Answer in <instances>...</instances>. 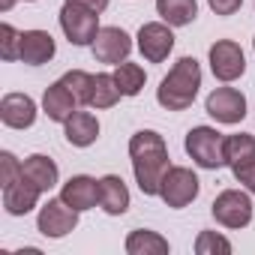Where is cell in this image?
Listing matches in <instances>:
<instances>
[{
	"label": "cell",
	"mask_w": 255,
	"mask_h": 255,
	"mask_svg": "<svg viewBox=\"0 0 255 255\" xmlns=\"http://www.w3.org/2000/svg\"><path fill=\"white\" fill-rule=\"evenodd\" d=\"M129 159H132V171H135V183L144 195H159L162 177L171 168L168 162V147L162 141L159 132L153 129H141L129 138Z\"/></svg>",
	"instance_id": "1"
},
{
	"label": "cell",
	"mask_w": 255,
	"mask_h": 255,
	"mask_svg": "<svg viewBox=\"0 0 255 255\" xmlns=\"http://www.w3.org/2000/svg\"><path fill=\"white\" fill-rule=\"evenodd\" d=\"M198 87H201V66H198V60L195 57H180L174 63V69L162 78V84L156 90V99L168 111H186L195 102Z\"/></svg>",
	"instance_id": "2"
},
{
	"label": "cell",
	"mask_w": 255,
	"mask_h": 255,
	"mask_svg": "<svg viewBox=\"0 0 255 255\" xmlns=\"http://www.w3.org/2000/svg\"><path fill=\"white\" fill-rule=\"evenodd\" d=\"M186 153L201 168H222L225 165V135L216 132L213 126H195L186 132Z\"/></svg>",
	"instance_id": "3"
},
{
	"label": "cell",
	"mask_w": 255,
	"mask_h": 255,
	"mask_svg": "<svg viewBox=\"0 0 255 255\" xmlns=\"http://www.w3.org/2000/svg\"><path fill=\"white\" fill-rule=\"evenodd\" d=\"M198 189H201V183H198V177H195L192 168L171 165V168L165 171V177H162L159 198H162L168 207L180 210V207H186V204H192V201L198 198Z\"/></svg>",
	"instance_id": "4"
},
{
	"label": "cell",
	"mask_w": 255,
	"mask_h": 255,
	"mask_svg": "<svg viewBox=\"0 0 255 255\" xmlns=\"http://www.w3.org/2000/svg\"><path fill=\"white\" fill-rule=\"evenodd\" d=\"M60 27H63V33L72 45H93V39L102 30L99 27V12H90V9L75 6V3H63Z\"/></svg>",
	"instance_id": "5"
},
{
	"label": "cell",
	"mask_w": 255,
	"mask_h": 255,
	"mask_svg": "<svg viewBox=\"0 0 255 255\" xmlns=\"http://www.w3.org/2000/svg\"><path fill=\"white\" fill-rule=\"evenodd\" d=\"M210 213L219 225L225 228H246L252 222V201L246 192L240 189H225L216 195V201L210 204Z\"/></svg>",
	"instance_id": "6"
},
{
	"label": "cell",
	"mask_w": 255,
	"mask_h": 255,
	"mask_svg": "<svg viewBox=\"0 0 255 255\" xmlns=\"http://www.w3.org/2000/svg\"><path fill=\"white\" fill-rule=\"evenodd\" d=\"M78 225V210L69 207L63 198H48V204L39 210V219H36V228L39 234L57 240V237H66L69 231H75Z\"/></svg>",
	"instance_id": "7"
},
{
	"label": "cell",
	"mask_w": 255,
	"mask_h": 255,
	"mask_svg": "<svg viewBox=\"0 0 255 255\" xmlns=\"http://www.w3.org/2000/svg\"><path fill=\"white\" fill-rule=\"evenodd\" d=\"M207 114L216 120V123H225V126H234L246 117V96L234 87H216L207 102H204Z\"/></svg>",
	"instance_id": "8"
},
{
	"label": "cell",
	"mask_w": 255,
	"mask_h": 255,
	"mask_svg": "<svg viewBox=\"0 0 255 255\" xmlns=\"http://www.w3.org/2000/svg\"><path fill=\"white\" fill-rule=\"evenodd\" d=\"M174 48V33H171V24L165 21H150V24H141L138 30V51L144 54V60L150 63H162Z\"/></svg>",
	"instance_id": "9"
},
{
	"label": "cell",
	"mask_w": 255,
	"mask_h": 255,
	"mask_svg": "<svg viewBox=\"0 0 255 255\" xmlns=\"http://www.w3.org/2000/svg\"><path fill=\"white\" fill-rule=\"evenodd\" d=\"M210 69L219 81H234L243 75L246 69V57H243V48L231 39H219L210 45Z\"/></svg>",
	"instance_id": "10"
},
{
	"label": "cell",
	"mask_w": 255,
	"mask_h": 255,
	"mask_svg": "<svg viewBox=\"0 0 255 255\" xmlns=\"http://www.w3.org/2000/svg\"><path fill=\"white\" fill-rule=\"evenodd\" d=\"M129 51H132V39L123 27H102L99 36L93 39V57L99 63L117 66V63H123L129 57Z\"/></svg>",
	"instance_id": "11"
},
{
	"label": "cell",
	"mask_w": 255,
	"mask_h": 255,
	"mask_svg": "<svg viewBox=\"0 0 255 255\" xmlns=\"http://www.w3.org/2000/svg\"><path fill=\"white\" fill-rule=\"evenodd\" d=\"M0 120L9 129H27L36 120V102L27 93H6L0 102Z\"/></svg>",
	"instance_id": "12"
},
{
	"label": "cell",
	"mask_w": 255,
	"mask_h": 255,
	"mask_svg": "<svg viewBox=\"0 0 255 255\" xmlns=\"http://www.w3.org/2000/svg\"><path fill=\"white\" fill-rule=\"evenodd\" d=\"M39 195H42V189H39L33 180H27V177L21 174L15 183L3 186V207H6L9 216H24V213H30V210L36 207Z\"/></svg>",
	"instance_id": "13"
},
{
	"label": "cell",
	"mask_w": 255,
	"mask_h": 255,
	"mask_svg": "<svg viewBox=\"0 0 255 255\" xmlns=\"http://www.w3.org/2000/svg\"><path fill=\"white\" fill-rule=\"evenodd\" d=\"M60 198H63L69 207H75L78 213H81V210H93L96 201H99V180H93V177H87V174H75V177H69V180L63 183Z\"/></svg>",
	"instance_id": "14"
},
{
	"label": "cell",
	"mask_w": 255,
	"mask_h": 255,
	"mask_svg": "<svg viewBox=\"0 0 255 255\" xmlns=\"http://www.w3.org/2000/svg\"><path fill=\"white\" fill-rule=\"evenodd\" d=\"M57 45H54V36L48 30H24L21 33V63L27 66H42L54 57Z\"/></svg>",
	"instance_id": "15"
},
{
	"label": "cell",
	"mask_w": 255,
	"mask_h": 255,
	"mask_svg": "<svg viewBox=\"0 0 255 255\" xmlns=\"http://www.w3.org/2000/svg\"><path fill=\"white\" fill-rule=\"evenodd\" d=\"M99 204L108 216H123L129 210V189L117 174H105L99 180Z\"/></svg>",
	"instance_id": "16"
},
{
	"label": "cell",
	"mask_w": 255,
	"mask_h": 255,
	"mask_svg": "<svg viewBox=\"0 0 255 255\" xmlns=\"http://www.w3.org/2000/svg\"><path fill=\"white\" fill-rule=\"evenodd\" d=\"M75 96L69 93V87L63 84V81H54L48 90H45V96H42V111L48 114V120H54V123H66L72 114H75Z\"/></svg>",
	"instance_id": "17"
},
{
	"label": "cell",
	"mask_w": 255,
	"mask_h": 255,
	"mask_svg": "<svg viewBox=\"0 0 255 255\" xmlns=\"http://www.w3.org/2000/svg\"><path fill=\"white\" fill-rule=\"evenodd\" d=\"M63 126H66V141L72 147H90L99 138V120L90 111H75Z\"/></svg>",
	"instance_id": "18"
},
{
	"label": "cell",
	"mask_w": 255,
	"mask_h": 255,
	"mask_svg": "<svg viewBox=\"0 0 255 255\" xmlns=\"http://www.w3.org/2000/svg\"><path fill=\"white\" fill-rule=\"evenodd\" d=\"M21 174H24L27 180H33L42 192H48V189L57 186V165H54V159H48V156H42V153L27 156L24 165H21Z\"/></svg>",
	"instance_id": "19"
},
{
	"label": "cell",
	"mask_w": 255,
	"mask_h": 255,
	"mask_svg": "<svg viewBox=\"0 0 255 255\" xmlns=\"http://www.w3.org/2000/svg\"><path fill=\"white\" fill-rule=\"evenodd\" d=\"M156 12L165 24L171 27H186L195 21L198 15V3L195 0H156Z\"/></svg>",
	"instance_id": "20"
},
{
	"label": "cell",
	"mask_w": 255,
	"mask_h": 255,
	"mask_svg": "<svg viewBox=\"0 0 255 255\" xmlns=\"http://www.w3.org/2000/svg\"><path fill=\"white\" fill-rule=\"evenodd\" d=\"M126 252L129 255H168V240L159 237L156 231L135 228L126 237Z\"/></svg>",
	"instance_id": "21"
},
{
	"label": "cell",
	"mask_w": 255,
	"mask_h": 255,
	"mask_svg": "<svg viewBox=\"0 0 255 255\" xmlns=\"http://www.w3.org/2000/svg\"><path fill=\"white\" fill-rule=\"evenodd\" d=\"M252 159H255V135H246V132L225 135V165L237 168Z\"/></svg>",
	"instance_id": "22"
},
{
	"label": "cell",
	"mask_w": 255,
	"mask_h": 255,
	"mask_svg": "<svg viewBox=\"0 0 255 255\" xmlns=\"http://www.w3.org/2000/svg\"><path fill=\"white\" fill-rule=\"evenodd\" d=\"M144 69L138 66V63H117V69H114V81H117V87H120V93L123 96H138L141 93V87H144Z\"/></svg>",
	"instance_id": "23"
},
{
	"label": "cell",
	"mask_w": 255,
	"mask_h": 255,
	"mask_svg": "<svg viewBox=\"0 0 255 255\" xmlns=\"http://www.w3.org/2000/svg\"><path fill=\"white\" fill-rule=\"evenodd\" d=\"M120 96H123V93H120L114 75H108V72L93 75V96H90V105H93V108H111V105H117Z\"/></svg>",
	"instance_id": "24"
},
{
	"label": "cell",
	"mask_w": 255,
	"mask_h": 255,
	"mask_svg": "<svg viewBox=\"0 0 255 255\" xmlns=\"http://www.w3.org/2000/svg\"><path fill=\"white\" fill-rule=\"evenodd\" d=\"M60 81L69 87V93L75 96L78 105H90V96H93V75H90V72H84V69H69Z\"/></svg>",
	"instance_id": "25"
},
{
	"label": "cell",
	"mask_w": 255,
	"mask_h": 255,
	"mask_svg": "<svg viewBox=\"0 0 255 255\" xmlns=\"http://www.w3.org/2000/svg\"><path fill=\"white\" fill-rule=\"evenodd\" d=\"M195 252L198 255H228L231 252V243L222 237V234H216V231H201L198 234V240H195Z\"/></svg>",
	"instance_id": "26"
},
{
	"label": "cell",
	"mask_w": 255,
	"mask_h": 255,
	"mask_svg": "<svg viewBox=\"0 0 255 255\" xmlns=\"http://www.w3.org/2000/svg\"><path fill=\"white\" fill-rule=\"evenodd\" d=\"M0 57L18 60L21 57V33L12 24H0Z\"/></svg>",
	"instance_id": "27"
},
{
	"label": "cell",
	"mask_w": 255,
	"mask_h": 255,
	"mask_svg": "<svg viewBox=\"0 0 255 255\" xmlns=\"http://www.w3.org/2000/svg\"><path fill=\"white\" fill-rule=\"evenodd\" d=\"M18 177H21L18 159H15L9 150H3V153H0V186H9V183H15Z\"/></svg>",
	"instance_id": "28"
},
{
	"label": "cell",
	"mask_w": 255,
	"mask_h": 255,
	"mask_svg": "<svg viewBox=\"0 0 255 255\" xmlns=\"http://www.w3.org/2000/svg\"><path fill=\"white\" fill-rule=\"evenodd\" d=\"M234 171V180H240L252 195H255V159L252 162H243V165H237V168H231Z\"/></svg>",
	"instance_id": "29"
},
{
	"label": "cell",
	"mask_w": 255,
	"mask_h": 255,
	"mask_svg": "<svg viewBox=\"0 0 255 255\" xmlns=\"http://www.w3.org/2000/svg\"><path fill=\"white\" fill-rule=\"evenodd\" d=\"M207 3H210V9L216 15H234L243 6V0H207Z\"/></svg>",
	"instance_id": "30"
},
{
	"label": "cell",
	"mask_w": 255,
	"mask_h": 255,
	"mask_svg": "<svg viewBox=\"0 0 255 255\" xmlns=\"http://www.w3.org/2000/svg\"><path fill=\"white\" fill-rule=\"evenodd\" d=\"M66 3L84 6V9H90V12H105V6H108V0H66Z\"/></svg>",
	"instance_id": "31"
},
{
	"label": "cell",
	"mask_w": 255,
	"mask_h": 255,
	"mask_svg": "<svg viewBox=\"0 0 255 255\" xmlns=\"http://www.w3.org/2000/svg\"><path fill=\"white\" fill-rule=\"evenodd\" d=\"M15 6V0H0V9H3V12H9Z\"/></svg>",
	"instance_id": "32"
},
{
	"label": "cell",
	"mask_w": 255,
	"mask_h": 255,
	"mask_svg": "<svg viewBox=\"0 0 255 255\" xmlns=\"http://www.w3.org/2000/svg\"><path fill=\"white\" fill-rule=\"evenodd\" d=\"M252 48H255V39H252Z\"/></svg>",
	"instance_id": "33"
},
{
	"label": "cell",
	"mask_w": 255,
	"mask_h": 255,
	"mask_svg": "<svg viewBox=\"0 0 255 255\" xmlns=\"http://www.w3.org/2000/svg\"><path fill=\"white\" fill-rule=\"evenodd\" d=\"M30 3H33V0H30Z\"/></svg>",
	"instance_id": "34"
}]
</instances>
